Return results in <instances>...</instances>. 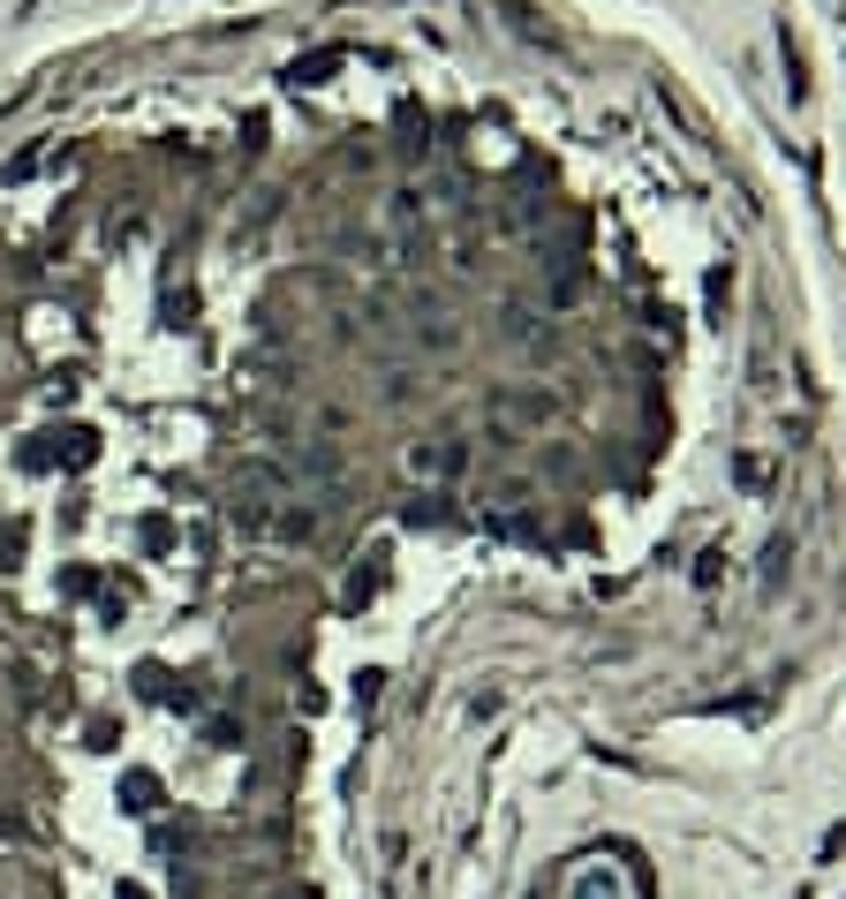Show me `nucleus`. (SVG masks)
I'll return each mask as SVG.
<instances>
[{"label":"nucleus","instance_id":"f257e3e1","mask_svg":"<svg viewBox=\"0 0 846 899\" xmlns=\"http://www.w3.org/2000/svg\"><path fill=\"white\" fill-rule=\"evenodd\" d=\"M332 68H340V54L326 46V54H311V61H295V68H287V83H326Z\"/></svg>","mask_w":846,"mask_h":899},{"label":"nucleus","instance_id":"7ed1b4c3","mask_svg":"<svg viewBox=\"0 0 846 899\" xmlns=\"http://www.w3.org/2000/svg\"><path fill=\"white\" fill-rule=\"evenodd\" d=\"M416 469H461V447H416Z\"/></svg>","mask_w":846,"mask_h":899},{"label":"nucleus","instance_id":"f03ea898","mask_svg":"<svg viewBox=\"0 0 846 899\" xmlns=\"http://www.w3.org/2000/svg\"><path fill=\"white\" fill-rule=\"evenodd\" d=\"M122 794H129L136 817H144V809H159V778H151V771H129V786H122Z\"/></svg>","mask_w":846,"mask_h":899}]
</instances>
